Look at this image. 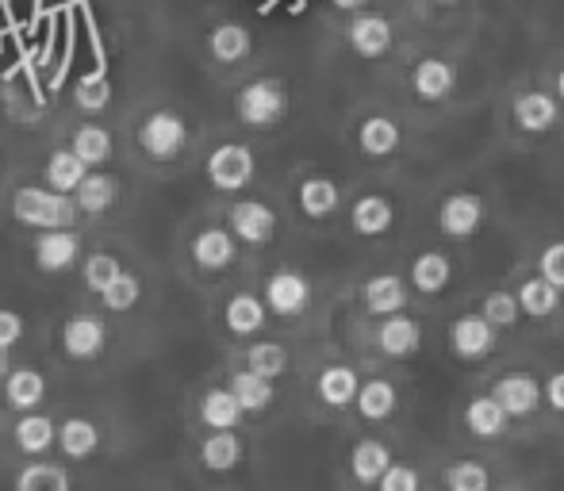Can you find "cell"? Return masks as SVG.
I'll use <instances>...</instances> for the list:
<instances>
[{"label":"cell","mask_w":564,"mask_h":491,"mask_svg":"<svg viewBox=\"0 0 564 491\" xmlns=\"http://www.w3.org/2000/svg\"><path fill=\"white\" fill-rule=\"evenodd\" d=\"M349 46H354L361 58H384L392 51V23L377 12H361L349 23Z\"/></svg>","instance_id":"11"},{"label":"cell","mask_w":564,"mask_h":491,"mask_svg":"<svg viewBox=\"0 0 564 491\" xmlns=\"http://www.w3.org/2000/svg\"><path fill=\"white\" fill-rule=\"evenodd\" d=\"M230 392L238 395V403L246 407V415H253V411H265L273 407L276 400V388L269 377H261V372H253L246 365L242 372H235V380H230Z\"/></svg>","instance_id":"20"},{"label":"cell","mask_w":564,"mask_h":491,"mask_svg":"<svg viewBox=\"0 0 564 491\" xmlns=\"http://www.w3.org/2000/svg\"><path fill=\"white\" fill-rule=\"evenodd\" d=\"M403 299H408V288H403L400 276H372L365 284V307L372 315H395L403 307Z\"/></svg>","instance_id":"30"},{"label":"cell","mask_w":564,"mask_h":491,"mask_svg":"<svg viewBox=\"0 0 564 491\" xmlns=\"http://www.w3.org/2000/svg\"><path fill=\"white\" fill-rule=\"evenodd\" d=\"M77 211H82L77 200H69V193H58V188H20L12 200V216L39 231L74 227Z\"/></svg>","instance_id":"1"},{"label":"cell","mask_w":564,"mask_h":491,"mask_svg":"<svg viewBox=\"0 0 564 491\" xmlns=\"http://www.w3.org/2000/svg\"><path fill=\"white\" fill-rule=\"evenodd\" d=\"M200 461L208 465L212 472H230L238 461H242V441H238L230 430H216L200 446Z\"/></svg>","instance_id":"34"},{"label":"cell","mask_w":564,"mask_h":491,"mask_svg":"<svg viewBox=\"0 0 564 491\" xmlns=\"http://www.w3.org/2000/svg\"><path fill=\"white\" fill-rule=\"evenodd\" d=\"M253 150L242 146V142H224V146L212 150L208 157V181L219 188V193H238L253 181Z\"/></svg>","instance_id":"3"},{"label":"cell","mask_w":564,"mask_h":491,"mask_svg":"<svg viewBox=\"0 0 564 491\" xmlns=\"http://www.w3.org/2000/svg\"><path fill=\"white\" fill-rule=\"evenodd\" d=\"M442 4H453V0H442Z\"/></svg>","instance_id":"52"},{"label":"cell","mask_w":564,"mask_h":491,"mask_svg":"<svg viewBox=\"0 0 564 491\" xmlns=\"http://www.w3.org/2000/svg\"><path fill=\"white\" fill-rule=\"evenodd\" d=\"M357 411H361V418H369V423L388 418L395 411V388L388 384V380H369V384H361V392H357Z\"/></svg>","instance_id":"36"},{"label":"cell","mask_w":564,"mask_h":491,"mask_svg":"<svg viewBox=\"0 0 564 491\" xmlns=\"http://www.w3.org/2000/svg\"><path fill=\"white\" fill-rule=\"evenodd\" d=\"M85 177H89V162H85L74 146L58 150V154L46 162V185H54L58 193H77Z\"/></svg>","instance_id":"22"},{"label":"cell","mask_w":564,"mask_h":491,"mask_svg":"<svg viewBox=\"0 0 564 491\" xmlns=\"http://www.w3.org/2000/svg\"><path fill=\"white\" fill-rule=\"evenodd\" d=\"M54 438H58V430H54V423L46 415H23L15 423V446L23 454H46L54 446Z\"/></svg>","instance_id":"35"},{"label":"cell","mask_w":564,"mask_h":491,"mask_svg":"<svg viewBox=\"0 0 564 491\" xmlns=\"http://www.w3.org/2000/svg\"><path fill=\"white\" fill-rule=\"evenodd\" d=\"M484 315H488L496 327H514L522 319V304H519V292H491L484 299Z\"/></svg>","instance_id":"42"},{"label":"cell","mask_w":564,"mask_h":491,"mask_svg":"<svg viewBox=\"0 0 564 491\" xmlns=\"http://www.w3.org/2000/svg\"><path fill=\"white\" fill-rule=\"evenodd\" d=\"M284 112H289V92L273 77H258V81L242 85V92H238V120L246 127L265 131V127L281 123Z\"/></svg>","instance_id":"2"},{"label":"cell","mask_w":564,"mask_h":491,"mask_svg":"<svg viewBox=\"0 0 564 491\" xmlns=\"http://www.w3.org/2000/svg\"><path fill=\"white\" fill-rule=\"evenodd\" d=\"M77 108H85V112H105L108 105H112V81H108L105 74H85L82 81H77V92H74Z\"/></svg>","instance_id":"37"},{"label":"cell","mask_w":564,"mask_h":491,"mask_svg":"<svg viewBox=\"0 0 564 491\" xmlns=\"http://www.w3.org/2000/svg\"><path fill=\"white\" fill-rule=\"evenodd\" d=\"M116 196H119L116 177H108V173H89V177L82 181V188H77V208H82L85 216H100V211L112 208Z\"/></svg>","instance_id":"27"},{"label":"cell","mask_w":564,"mask_h":491,"mask_svg":"<svg viewBox=\"0 0 564 491\" xmlns=\"http://www.w3.org/2000/svg\"><path fill=\"white\" fill-rule=\"evenodd\" d=\"M139 142L154 162H170L185 150L188 142V127L177 112H154L139 131Z\"/></svg>","instance_id":"4"},{"label":"cell","mask_w":564,"mask_h":491,"mask_svg":"<svg viewBox=\"0 0 564 491\" xmlns=\"http://www.w3.org/2000/svg\"><path fill=\"white\" fill-rule=\"evenodd\" d=\"M4 395L15 411H35L46 400V380L39 369H12L4 377Z\"/></svg>","instance_id":"19"},{"label":"cell","mask_w":564,"mask_h":491,"mask_svg":"<svg viewBox=\"0 0 564 491\" xmlns=\"http://www.w3.org/2000/svg\"><path fill=\"white\" fill-rule=\"evenodd\" d=\"M349 469L361 484H377L388 469H392V454H388L384 441H357L354 446V457H349Z\"/></svg>","instance_id":"23"},{"label":"cell","mask_w":564,"mask_h":491,"mask_svg":"<svg viewBox=\"0 0 564 491\" xmlns=\"http://www.w3.org/2000/svg\"><path fill=\"white\" fill-rule=\"evenodd\" d=\"M377 346L388 353V358H411V353H419V346H423V327H419L411 315H384V323H380L377 330Z\"/></svg>","instance_id":"12"},{"label":"cell","mask_w":564,"mask_h":491,"mask_svg":"<svg viewBox=\"0 0 564 491\" xmlns=\"http://www.w3.org/2000/svg\"><path fill=\"white\" fill-rule=\"evenodd\" d=\"M20 338H23V319L15 312H8V307H0V346L12 350Z\"/></svg>","instance_id":"47"},{"label":"cell","mask_w":564,"mask_h":491,"mask_svg":"<svg viewBox=\"0 0 564 491\" xmlns=\"http://www.w3.org/2000/svg\"><path fill=\"white\" fill-rule=\"evenodd\" d=\"M8 369H12V365H8V350H4V346H0V380L8 377Z\"/></svg>","instance_id":"50"},{"label":"cell","mask_w":564,"mask_h":491,"mask_svg":"<svg viewBox=\"0 0 564 491\" xmlns=\"http://www.w3.org/2000/svg\"><path fill=\"white\" fill-rule=\"evenodd\" d=\"M357 142H361V150L369 157H388L400 146V127L388 120V116H369L361 123V131H357Z\"/></svg>","instance_id":"26"},{"label":"cell","mask_w":564,"mask_h":491,"mask_svg":"<svg viewBox=\"0 0 564 491\" xmlns=\"http://www.w3.org/2000/svg\"><path fill=\"white\" fill-rule=\"evenodd\" d=\"M557 299H561V288L545 276H530L527 284L519 288V304H522V315L530 319H545V315L557 312Z\"/></svg>","instance_id":"31"},{"label":"cell","mask_w":564,"mask_h":491,"mask_svg":"<svg viewBox=\"0 0 564 491\" xmlns=\"http://www.w3.org/2000/svg\"><path fill=\"white\" fill-rule=\"evenodd\" d=\"M545 403H550L553 411H561V415H564V369L553 372L550 384H545Z\"/></svg>","instance_id":"48"},{"label":"cell","mask_w":564,"mask_h":491,"mask_svg":"<svg viewBox=\"0 0 564 491\" xmlns=\"http://www.w3.org/2000/svg\"><path fill=\"white\" fill-rule=\"evenodd\" d=\"M193 261L208 273L216 269H227L235 261V231H219V227H208V231L196 234L193 242Z\"/></svg>","instance_id":"16"},{"label":"cell","mask_w":564,"mask_h":491,"mask_svg":"<svg viewBox=\"0 0 564 491\" xmlns=\"http://www.w3.org/2000/svg\"><path fill=\"white\" fill-rule=\"evenodd\" d=\"M411 85H415V92L423 100H446L453 92V85H457V74H453L449 62L423 58L415 66V74H411Z\"/></svg>","instance_id":"17"},{"label":"cell","mask_w":564,"mask_h":491,"mask_svg":"<svg viewBox=\"0 0 564 491\" xmlns=\"http://www.w3.org/2000/svg\"><path fill=\"white\" fill-rule=\"evenodd\" d=\"M15 488L20 491H69V477L58 469V465H31L15 477Z\"/></svg>","instance_id":"38"},{"label":"cell","mask_w":564,"mask_h":491,"mask_svg":"<svg viewBox=\"0 0 564 491\" xmlns=\"http://www.w3.org/2000/svg\"><path fill=\"white\" fill-rule=\"evenodd\" d=\"M119 273H123V265H119L112 253H93V258L85 261V284H89L93 292H105Z\"/></svg>","instance_id":"44"},{"label":"cell","mask_w":564,"mask_h":491,"mask_svg":"<svg viewBox=\"0 0 564 491\" xmlns=\"http://www.w3.org/2000/svg\"><path fill=\"white\" fill-rule=\"evenodd\" d=\"M369 0H335V8H341V12H357V8H365Z\"/></svg>","instance_id":"49"},{"label":"cell","mask_w":564,"mask_h":491,"mask_svg":"<svg viewBox=\"0 0 564 491\" xmlns=\"http://www.w3.org/2000/svg\"><path fill=\"white\" fill-rule=\"evenodd\" d=\"M514 123L527 134L553 131V123H557V97H550V92H522L514 100Z\"/></svg>","instance_id":"14"},{"label":"cell","mask_w":564,"mask_h":491,"mask_svg":"<svg viewBox=\"0 0 564 491\" xmlns=\"http://www.w3.org/2000/svg\"><path fill=\"white\" fill-rule=\"evenodd\" d=\"M58 446L66 449L69 457H77V461H85V457L97 454V446H100V430L89 423V418H66V423L58 426Z\"/></svg>","instance_id":"32"},{"label":"cell","mask_w":564,"mask_h":491,"mask_svg":"<svg viewBox=\"0 0 564 491\" xmlns=\"http://www.w3.org/2000/svg\"><path fill=\"white\" fill-rule=\"evenodd\" d=\"M377 488L380 491H419V472L408 469V465H395L392 461V469H388L384 477L377 480Z\"/></svg>","instance_id":"45"},{"label":"cell","mask_w":564,"mask_h":491,"mask_svg":"<svg viewBox=\"0 0 564 491\" xmlns=\"http://www.w3.org/2000/svg\"><path fill=\"white\" fill-rule=\"evenodd\" d=\"M491 395H496V400L503 403L507 415H511V418L534 415V411L542 407V400H545L542 384H538L534 377H527V372H511V377H499L496 388H491Z\"/></svg>","instance_id":"8"},{"label":"cell","mask_w":564,"mask_h":491,"mask_svg":"<svg viewBox=\"0 0 564 491\" xmlns=\"http://www.w3.org/2000/svg\"><path fill=\"white\" fill-rule=\"evenodd\" d=\"M507 423H511V415L496 395H476L465 411V426L476 438H499V434H507Z\"/></svg>","instance_id":"15"},{"label":"cell","mask_w":564,"mask_h":491,"mask_svg":"<svg viewBox=\"0 0 564 491\" xmlns=\"http://www.w3.org/2000/svg\"><path fill=\"white\" fill-rule=\"evenodd\" d=\"M246 365L253 372H261V377L276 380L289 372V353H284V346H276V342H258V346H250V353H246Z\"/></svg>","instance_id":"39"},{"label":"cell","mask_w":564,"mask_h":491,"mask_svg":"<svg viewBox=\"0 0 564 491\" xmlns=\"http://www.w3.org/2000/svg\"><path fill=\"white\" fill-rule=\"evenodd\" d=\"M338 185L330 177H307L304 185H300V208H304V216L312 219H327L338 211Z\"/></svg>","instance_id":"25"},{"label":"cell","mask_w":564,"mask_h":491,"mask_svg":"<svg viewBox=\"0 0 564 491\" xmlns=\"http://www.w3.org/2000/svg\"><path fill=\"white\" fill-rule=\"evenodd\" d=\"M208 46H212V54H216V62L235 66V62H242L246 54H250V31H246L242 23H219V28L212 31Z\"/></svg>","instance_id":"33"},{"label":"cell","mask_w":564,"mask_h":491,"mask_svg":"<svg viewBox=\"0 0 564 491\" xmlns=\"http://www.w3.org/2000/svg\"><path fill=\"white\" fill-rule=\"evenodd\" d=\"M349 223H354V231L365 234V239H377V234H384L388 227L395 223V208L384 196H361V200L354 204V211H349Z\"/></svg>","instance_id":"18"},{"label":"cell","mask_w":564,"mask_h":491,"mask_svg":"<svg viewBox=\"0 0 564 491\" xmlns=\"http://www.w3.org/2000/svg\"><path fill=\"white\" fill-rule=\"evenodd\" d=\"M557 92H561V100H564V69L557 74Z\"/></svg>","instance_id":"51"},{"label":"cell","mask_w":564,"mask_h":491,"mask_svg":"<svg viewBox=\"0 0 564 491\" xmlns=\"http://www.w3.org/2000/svg\"><path fill=\"white\" fill-rule=\"evenodd\" d=\"M449 276H453V265H449L446 253H438V250L419 253L415 265H411V284H415L419 292H426V296H431V292L446 288Z\"/></svg>","instance_id":"28"},{"label":"cell","mask_w":564,"mask_h":491,"mask_svg":"<svg viewBox=\"0 0 564 491\" xmlns=\"http://www.w3.org/2000/svg\"><path fill=\"white\" fill-rule=\"evenodd\" d=\"M357 392H361V384H357V372L354 369H346V365L323 369L319 400L327 403V407H346V403H357Z\"/></svg>","instance_id":"29"},{"label":"cell","mask_w":564,"mask_h":491,"mask_svg":"<svg viewBox=\"0 0 564 491\" xmlns=\"http://www.w3.org/2000/svg\"><path fill=\"white\" fill-rule=\"evenodd\" d=\"M265 307L258 296H250V292H238V296H230L227 304V330L230 335H258L261 327H265Z\"/></svg>","instance_id":"24"},{"label":"cell","mask_w":564,"mask_h":491,"mask_svg":"<svg viewBox=\"0 0 564 491\" xmlns=\"http://www.w3.org/2000/svg\"><path fill=\"white\" fill-rule=\"evenodd\" d=\"M77 253H82V242H77V234L69 231V227H54V231L39 234L35 265L43 269V273H62V269L74 265Z\"/></svg>","instance_id":"10"},{"label":"cell","mask_w":564,"mask_h":491,"mask_svg":"<svg viewBox=\"0 0 564 491\" xmlns=\"http://www.w3.org/2000/svg\"><path fill=\"white\" fill-rule=\"evenodd\" d=\"M139 296H142L139 276H131V273H127V269L116 276L112 284H108L105 292H100V299H105L108 312H131V307L139 304Z\"/></svg>","instance_id":"41"},{"label":"cell","mask_w":564,"mask_h":491,"mask_svg":"<svg viewBox=\"0 0 564 491\" xmlns=\"http://www.w3.org/2000/svg\"><path fill=\"white\" fill-rule=\"evenodd\" d=\"M105 342H108L105 323L93 319V315H77V319H69L66 327H62V346H66V353L77 361L97 358V353L105 350Z\"/></svg>","instance_id":"13"},{"label":"cell","mask_w":564,"mask_h":491,"mask_svg":"<svg viewBox=\"0 0 564 491\" xmlns=\"http://www.w3.org/2000/svg\"><path fill=\"white\" fill-rule=\"evenodd\" d=\"M446 484H449V491H488L491 477H488V469H480V465L460 461V465H449L446 469Z\"/></svg>","instance_id":"43"},{"label":"cell","mask_w":564,"mask_h":491,"mask_svg":"<svg viewBox=\"0 0 564 491\" xmlns=\"http://www.w3.org/2000/svg\"><path fill=\"white\" fill-rule=\"evenodd\" d=\"M265 304H269V312L281 315V319H296V315H304L307 304H312V284H307V276H300L296 269H281V273L269 276Z\"/></svg>","instance_id":"5"},{"label":"cell","mask_w":564,"mask_h":491,"mask_svg":"<svg viewBox=\"0 0 564 491\" xmlns=\"http://www.w3.org/2000/svg\"><path fill=\"white\" fill-rule=\"evenodd\" d=\"M74 150L89 165H105L108 157H112V134H108L105 127H82V131L74 134Z\"/></svg>","instance_id":"40"},{"label":"cell","mask_w":564,"mask_h":491,"mask_svg":"<svg viewBox=\"0 0 564 491\" xmlns=\"http://www.w3.org/2000/svg\"><path fill=\"white\" fill-rule=\"evenodd\" d=\"M496 323L488 319V315H460L457 323L449 327V346L457 358L465 361H480L488 358L491 350H496Z\"/></svg>","instance_id":"6"},{"label":"cell","mask_w":564,"mask_h":491,"mask_svg":"<svg viewBox=\"0 0 564 491\" xmlns=\"http://www.w3.org/2000/svg\"><path fill=\"white\" fill-rule=\"evenodd\" d=\"M480 223H484V204H480V196H473V193L449 196L438 208V227L449 239H468V234L480 231Z\"/></svg>","instance_id":"9"},{"label":"cell","mask_w":564,"mask_h":491,"mask_svg":"<svg viewBox=\"0 0 564 491\" xmlns=\"http://www.w3.org/2000/svg\"><path fill=\"white\" fill-rule=\"evenodd\" d=\"M230 231H235V239L246 242V246L273 242V234H276L273 208L261 204V200H238L235 208H230Z\"/></svg>","instance_id":"7"},{"label":"cell","mask_w":564,"mask_h":491,"mask_svg":"<svg viewBox=\"0 0 564 491\" xmlns=\"http://www.w3.org/2000/svg\"><path fill=\"white\" fill-rule=\"evenodd\" d=\"M545 281H553L557 288H564V242H553L542 250V261H538Z\"/></svg>","instance_id":"46"},{"label":"cell","mask_w":564,"mask_h":491,"mask_svg":"<svg viewBox=\"0 0 564 491\" xmlns=\"http://www.w3.org/2000/svg\"><path fill=\"white\" fill-rule=\"evenodd\" d=\"M200 415H204V423H208L212 430H235V426L242 423L246 407L238 403V395L230 392V388H212V392L204 395V403H200Z\"/></svg>","instance_id":"21"}]
</instances>
